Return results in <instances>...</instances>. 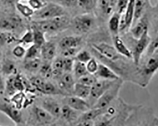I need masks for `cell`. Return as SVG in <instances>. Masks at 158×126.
<instances>
[{"mask_svg": "<svg viewBox=\"0 0 158 126\" xmlns=\"http://www.w3.org/2000/svg\"><path fill=\"white\" fill-rule=\"evenodd\" d=\"M146 3L144 0H135L133 23L136 22L137 20L141 19L144 12Z\"/></svg>", "mask_w": 158, "mask_h": 126, "instance_id": "d4e9b609", "label": "cell"}, {"mask_svg": "<svg viewBox=\"0 0 158 126\" xmlns=\"http://www.w3.org/2000/svg\"><path fill=\"white\" fill-rule=\"evenodd\" d=\"M7 40V35L4 33L0 32V48L5 45Z\"/></svg>", "mask_w": 158, "mask_h": 126, "instance_id": "681fc988", "label": "cell"}, {"mask_svg": "<svg viewBox=\"0 0 158 126\" xmlns=\"http://www.w3.org/2000/svg\"><path fill=\"white\" fill-rule=\"evenodd\" d=\"M137 40L133 52H132V59L134 64L138 67L143 54L145 50H147L151 41V39L148 34V31L144 33L143 36Z\"/></svg>", "mask_w": 158, "mask_h": 126, "instance_id": "5b68a950", "label": "cell"}, {"mask_svg": "<svg viewBox=\"0 0 158 126\" xmlns=\"http://www.w3.org/2000/svg\"><path fill=\"white\" fill-rule=\"evenodd\" d=\"M76 126H94V123L93 121H81Z\"/></svg>", "mask_w": 158, "mask_h": 126, "instance_id": "f907efd6", "label": "cell"}, {"mask_svg": "<svg viewBox=\"0 0 158 126\" xmlns=\"http://www.w3.org/2000/svg\"><path fill=\"white\" fill-rule=\"evenodd\" d=\"M53 68V76L59 78L64 72L63 70V58H56L52 65Z\"/></svg>", "mask_w": 158, "mask_h": 126, "instance_id": "f546056e", "label": "cell"}, {"mask_svg": "<svg viewBox=\"0 0 158 126\" xmlns=\"http://www.w3.org/2000/svg\"><path fill=\"white\" fill-rule=\"evenodd\" d=\"M73 70L75 78H77V79L89 74L86 68V64L79 61H75Z\"/></svg>", "mask_w": 158, "mask_h": 126, "instance_id": "83f0119b", "label": "cell"}, {"mask_svg": "<svg viewBox=\"0 0 158 126\" xmlns=\"http://www.w3.org/2000/svg\"><path fill=\"white\" fill-rule=\"evenodd\" d=\"M65 10L63 6L56 3L51 2L45 4L41 8L35 10L33 17L39 20H45L65 15Z\"/></svg>", "mask_w": 158, "mask_h": 126, "instance_id": "3957f363", "label": "cell"}, {"mask_svg": "<svg viewBox=\"0 0 158 126\" xmlns=\"http://www.w3.org/2000/svg\"><path fill=\"white\" fill-rule=\"evenodd\" d=\"M81 41V37L66 36L61 40L59 42V46L62 49L69 48H77Z\"/></svg>", "mask_w": 158, "mask_h": 126, "instance_id": "ffe728a7", "label": "cell"}, {"mask_svg": "<svg viewBox=\"0 0 158 126\" xmlns=\"http://www.w3.org/2000/svg\"><path fill=\"white\" fill-rule=\"evenodd\" d=\"M40 71L42 78L46 80L50 79L53 76L52 66L49 63L42 65Z\"/></svg>", "mask_w": 158, "mask_h": 126, "instance_id": "d6a6232c", "label": "cell"}, {"mask_svg": "<svg viewBox=\"0 0 158 126\" xmlns=\"http://www.w3.org/2000/svg\"><path fill=\"white\" fill-rule=\"evenodd\" d=\"M76 112L67 105L64 104L61 108V117L67 121H72L77 117Z\"/></svg>", "mask_w": 158, "mask_h": 126, "instance_id": "484cf974", "label": "cell"}, {"mask_svg": "<svg viewBox=\"0 0 158 126\" xmlns=\"http://www.w3.org/2000/svg\"><path fill=\"white\" fill-rule=\"evenodd\" d=\"M16 7L21 15L25 17L29 18L33 16L34 13V10L30 6H27L23 3L17 2Z\"/></svg>", "mask_w": 158, "mask_h": 126, "instance_id": "4dcf8cb0", "label": "cell"}, {"mask_svg": "<svg viewBox=\"0 0 158 126\" xmlns=\"http://www.w3.org/2000/svg\"><path fill=\"white\" fill-rule=\"evenodd\" d=\"M1 1V0H0V1Z\"/></svg>", "mask_w": 158, "mask_h": 126, "instance_id": "6f0895ef", "label": "cell"}, {"mask_svg": "<svg viewBox=\"0 0 158 126\" xmlns=\"http://www.w3.org/2000/svg\"><path fill=\"white\" fill-rule=\"evenodd\" d=\"M69 19L65 15L53 19L40 20L33 22V27L43 32H51L58 31L69 23Z\"/></svg>", "mask_w": 158, "mask_h": 126, "instance_id": "7a4b0ae2", "label": "cell"}, {"mask_svg": "<svg viewBox=\"0 0 158 126\" xmlns=\"http://www.w3.org/2000/svg\"><path fill=\"white\" fill-rule=\"evenodd\" d=\"M41 54V48L33 44L27 49L26 52L25 58L27 60L38 58Z\"/></svg>", "mask_w": 158, "mask_h": 126, "instance_id": "1f68e13d", "label": "cell"}, {"mask_svg": "<svg viewBox=\"0 0 158 126\" xmlns=\"http://www.w3.org/2000/svg\"><path fill=\"white\" fill-rule=\"evenodd\" d=\"M28 3L33 10H38L44 6V4L41 0H29Z\"/></svg>", "mask_w": 158, "mask_h": 126, "instance_id": "c3c4849f", "label": "cell"}, {"mask_svg": "<svg viewBox=\"0 0 158 126\" xmlns=\"http://www.w3.org/2000/svg\"><path fill=\"white\" fill-rule=\"evenodd\" d=\"M65 104L67 105L76 111L82 112L83 113L91 109L89 104L82 99L74 95L68 96L64 99Z\"/></svg>", "mask_w": 158, "mask_h": 126, "instance_id": "ba28073f", "label": "cell"}, {"mask_svg": "<svg viewBox=\"0 0 158 126\" xmlns=\"http://www.w3.org/2000/svg\"><path fill=\"white\" fill-rule=\"evenodd\" d=\"M92 48L97 53L103 57L112 61H117L120 58L119 54L114 47L106 43L93 44Z\"/></svg>", "mask_w": 158, "mask_h": 126, "instance_id": "8992f818", "label": "cell"}, {"mask_svg": "<svg viewBox=\"0 0 158 126\" xmlns=\"http://www.w3.org/2000/svg\"><path fill=\"white\" fill-rule=\"evenodd\" d=\"M158 48V36H157L153 40L150 42L148 48H147V53H146V57L152 55L156 49Z\"/></svg>", "mask_w": 158, "mask_h": 126, "instance_id": "b9f144b4", "label": "cell"}, {"mask_svg": "<svg viewBox=\"0 0 158 126\" xmlns=\"http://www.w3.org/2000/svg\"><path fill=\"white\" fill-rule=\"evenodd\" d=\"M108 2H109V5H110V7H113V6H114V4L117 2V0H107Z\"/></svg>", "mask_w": 158, "mask_h": 126, "instance_id": "f5cc1de1", "label": "cell"}, {"mask_svg": "<svg viewBox=\"0 0 158 126\" xmlns=\"http://www.w3.org/2000/svg\"><path fill=\"white\" fill-rule=\"evenodd\" d=\"M21 19L16 15L10 16L0 20V29L7 31L17 29L21 24Z\"/></svg>", "mask_w": 158, "mask_h": 126, "instance_id": "8fae6325", "label": "cell"}, {"mask_svg": "<svg viewBox=\"0 0 158 126\" xmlns=\"http://www.w3.org/2000/svg\"><path fill=\"white\" fill-rule=\"evenodd\" d=\"M42 108L54 118L61 117V107L56 100L53 98H47L42 102Z\"/></svg>", "mask_w": 158, "mask_h": 126, "instance_id": "30bf717a", "label": "cell"}, {"mask_svg": "<svg viewBox=\"0 0 158 126\" xmlns=\"http://www.w3.org/2000/svg\"><path fill=\"white\" fill-rule=\"evenodd\" d=\"M56 51V45L51 42H46L41 48V55L47 61H51L54 59Z\"/></svg>", "mask_w": 158, "mask_h": 126, "instance_id": "ac0fdd59", "label": "cell"}, {"mask_svg": "<svg viewBox=\"0 0 158 126\" xmlns=\"http://www.w3.org/2000/svg\"><path fill=\"white\" fill-rule=\"evenodd\" d=\"M75 61L73 57H63V70L64 73H71L73 70Z\"/></svg>", "mask_w": 158, "mask_h": 126, "instance_id": "8d00e7d4", "label": "cell"}, {"mask_svg": "<svg viewBox=\"0 0 158 126\" xmlns=\"http://www.w3.org/2000/svg\"><path fill=\"white\" fill-rule=\"evenodd\" d=\"M128 2L129 0H117V12L121 15L124 14L127 7Z\"/></svg>", "mask_w": 158, "mask_h": 126, "instance_id": "7bdbcfd3", "label": "cell"}, {"mask_svg": "<svg viewBox=\"0 0 158 126\" xmlns=\"http://www.w3.org/2000/svg\"><path fill=\"white\" fill-rule=\"evenodd\" d=\"M5 88V85L4 82L2 80V78L0 76V90H2L4 89Z\"/></svg>", "mask_w": 158, "mask_h": 126, "instance_id": "816d5d0a", "label": "cell"}, {"mask_svg": "<svg viewBox=\"0 0 158 126\" xmlns=\"http://www.w3.org/2000/svg\"><path fill=\"white\" fill-rule=\"evenodd\" d=\"M100 80L97 81L91 87L90 95L97 100L107 91L117 80Z\"/></svg>", "mask_w": 158, "mask_h": 126, "instance_id": "52a82bcc", "label": "cell"}, {"mask_svg": "<svg viewBox=\"0 0 158 126\" xmlns=\"http://www.w3.org/2000/svg\"><path fill=\"white\" fill-rule=\"evenodd\" d=\"M156 126H158V118L157 117V120H156Z\"/></svg>", "mask_w": 158, "mask_h": 126, "instance_id": "db71d44e", "label": "cell"}, {"mask_svg": "<svg viewBox=\"0 0 158 126\" xmlns=\"http://www.w3.org/2000/svg\"><path fill=\"white\" fill-rule=\"evenodd\" d=\"M19 42L21 43H24V44L33 43V33L32 30H28L27 32H26L25 33L19 40Z\"/></svg>", "mask_w": 158, "mask_h": 126, "instance_id": "60d3db41", "label": "cell"}, {"mask_svg": "<svg viewBox=\"0 0 158 126\" xmlns=\"http://www.w3.org/2000/svg\"><path fill=\"white\" fill-rule=\"evenodd\" d=\"M109 108L107 107L104 109L91 108L90 110L83 113L80 118L81 121H93L95 119L98 118L100 116L104 115L109 112Z\"/></svg>", "mask_w": 158, "mask_h": 126, "instance_id": "2e32d148", "label": "cell"}, {"mask_svg": "<svg viewBox=\"0 0 158 126\" xmlns=\"http://www.w3.org/2000/svg\"><path fill=\"white\" fill-rule=\"evenodd\" d=\"M157 118L151 107L136 105L127 116L124 126H156Z\"/></svg>", "mask_w": 158, "mask_h": 126, "instance_id": "6da1fadb", "label": "cell"}, {"mask_svg": "<svg viewBox=\"0 0 158 126\" xmlns=\"http://www.w3.org/2000/svg\"><path fill=\"white\" fill-rule=\"evenodd\" d=\"M38 91L46 95H56L62 94V92L50 82L46 81L44 84L38 90Z\"/></svg>", "mask_w": 158, "mask_h": 126, "instance_id": "603a6c76", "label": "cell"}, {"mask_svg": "<svg viewBox=\"0 0 158 126\" xmlns=\"http://www.w3.org/2000/svg\"><path fill=\"white\" fill-rule=\"evenodd\" d=\"M0 111L5 113L16 123H20L21 121V112L12 105L7 103L0 104Z\"/></svg>", "mask_w": 158, "mask_h": 126, "instance_id": "5bb4252c", "label": "cell"}, {"mask_svg": "<svg viewBox=\"0 0 158 126\" xmlns=\"http://www.w3.org/2000/svg\"><path fill=\"white\" fill-rule=\"evenodd\" d=\"M146 2H148V3H150V0H144Z\"/></svg>", "mask_w": 158, "mask_h": 126, "instance_id": "9f6ffc18", "label": "cell"}, {"mask_svg": "<svg viewBox=\"0 0 158 126\" xmlns=\"http://www.w3.org/2000/svg\"><path fill=\"white\" fill-rule=\"evenodd\" d=\"M116 118V116L103 118L94 123V126H113Z\"/></svg>", "mask_w": 158, "mask_h": 126, "instance_id": "ab89813d", "label": "cell"}, {"mask_svg": "<svg viewBox=\"0 0 158 126\" xmlns=\"http://www.w3.org/2000/svg\"><path fill=\"white\" fill-rule=\"evenodd\" d=\"M42 63L40 59L38 58L27 60L25 64V68L30 72H35L40 70Z\"/></svg>", "mask_w": 158, "mask_h": 126, "instance_id": "f1b7e54d", "label": "cell"}, {"mask_svg": "<svg viewBox=\"0 0 158 126\" xmlns=\"http://www.w3.org/2000/svg\"><path fill=\"white\" fill-rule=\"evenodd\" d=\"M76 61L86 64L92 58L91 55L88 51L82 50L80 51L76 55Z\"/></svg>", "mask_w": 158, "mask_h": 126, "instance_id": "74e56055", "label": "cell"}, {"mask_svg": "<svg viewBox=\"0 0 158 126\" xmlns=\"http://www.w3.org/2000/svg\"><path fill=\"white\" fill-rule=\"evenodd\" d=\"M123 82L124 81L121 79L117 80L107 91L97 100L92 108L104 109L109 107V105L114 100L117 99Z\"/></svg>", "mask_w": 158, "mask_h": 126, "instance_id": "277c9868", "label": "cell"}, {"mask_svg": "<svg viewBox=\"0 0 158 126\" xmlns=\"http://www.w3.org/2000/svg\"><path fill=\"white\" fill-rule=\"evenodd\" d=\"M86 68L89 74H95L98 69V64L94 58L92 57L89 62L86 64Z\"/></svg>", "mask_w": 158, "mask_h": 126, "instance_id": "f35d334b", "label": "cell"}, {"mask_svg": "<svg viewBox=\"0 0 158 126\" xmlns=\"http://www.w3.org/2000/svg\"><path fill=\"white\" fill-rule=\"evenodd\" d=\"M97 80L96 76L94 74H88L87 75L82 76L80 78L78 79L77 82L88 86L91 87Z\"/></svg>", "mask_w": 158, "mask_h": 126, "instance_id": "836d02e7", "label": "cell"}, {"mask_svg": "<svg viewBox=\"0 0 158 126\" xmlns=\"http://www.w3.org/2000/svg\"><path fill=\"white\" fill-rule=\"evenodd\" d=\"M32 31L33 33V44L40 48H41L42 46L47 42L45 38V33L33 26Z\"/></svg>", "mask_w": 158, "mask_h": 126, "instance_id": "4316f807", "label": "cell"}, {"mask_svg": "<svg viewBox=\"0 0 158 126\" xmlns=\"http://www.w3.org/2000/svg\"><path fill=\"white\" fill-rule=\"evenodd\" d=\"M97 0H78V5L82 9L91 10L95 7Z\"/></svg>", "mask_w": 158, "mask_h": 126, "instance_id": "d590c367", "label": "cell"}, {"mask_svg": "<svg viewBox=\"0 0 158 126\" xmlns=\"http://www.w3.org/2000/svg\"><path fill=\"white\" fill-rule=\"evenodd\" d=\"M2 72L5 74H12L15 72V65L13 61L7 59L2 64Z\"/></svg>", "mask_w": 158, "mask_h": 126, "instance_id": "e575fe53", "label": "cell"}, {"mask_svg": "<svg viewBox=\"0 0 158 126\" xmlns=\"http://www.w3.org/2000/svg\"><path fill=\"white\" fill-rule=\"evenodd\" d=\"M99 5L102 11L106 15L111 14L112 11V8L110 7L107 0H99Z\"/></svg>", "mask_w": 158, "mask_h": 126, "instance_id": "ee69618b", "label": "cell"}, {"mask_svg": "<svg viewBox=\"0 0 158 126\" xmlns=\"http://www.w3.org/2000/svg\"><path fill=\"white\" fill-rule=\"evenodd\" d=\"M34 113L38 122L42 125H48L53 121L54 117L42 107H35Z\"/></svg>", "mask_w": 158, "mask_h": 126, "instance_id": "9a60e30c", "label": "cell"}, {"mask_svg": "<svg viewBox=\"0 0 158 126\" xmlns=\"http://www.w3.org/2000/svg\"><path fill=\"white\" fill-rule=\"evenodd\" d=\"M78 53L77 48H69L62 49L61 54L64 57H72Z\"/></svg>", "mask_w": 158, "mask_h": 126, "instance_id": "bcb514c9", "label": "cell"}, {"mask_svg": "<svg viewBox=\"0 0 158 126\" xmlns=\"http://www.w3.org/2000/svg\"><path fill=\"white\" fill-rule=\"evenodd\" d=\"M73 23L76 30L82 33L87 32L92 27L93 19L87 15H79L73 19Z\"/></svg>", "mask_w": 158, "mask_h": 126, "instance_id": "9c48e42d", "label": "cell"}, {"mask_svg": "<svg viewBox=\"0 0 158 126\" xmlns=\"http://www.w3.org/2000/svg\"><path fill=\"white\" fill-rule=\"evenodd\" d=\"M75 83L74 78L70 73H64L59 78V87L66 92L73 93Z\"/></svg>", "mask_w": 158, "mask_h": 126, "instance_id": "4fadbf2b", "label": "cell"}, {"mask_svg": "<svg viewBox=\"0 0 158 126\" xmlns=\"http://www.w3.org/2000/svg\"><path fill=\"white\" fill-rule=\"evenodd\" d=\"M148 31V24L145 18L141 19L140 21L132 27L131 34L134 39L137 40L141 38L143 35Z\"/></svg>", "mask_w": 158, "mask_h": 126, "instance_id": "e0dca14e", "label": "cell"}, {"mask_svg": "<svg viewBox=\"0 0 158 126\" xmlns=\"http://www.w3.org/2000/svg\"><path fill=\"white\" fill-rule=\"evenodd\" d=\"M153 53H156V54H158V48L157 49H156V51H155V52H154Z\"/></svg>", "mask_w": 158, "mask_h": 126, "instance_id": "11a10c76", "label": "cell"}, {"mask_svg": "<svg viewBox=\"0 0 158 126\" xmlns=\"http://www.w3.org/2000/svg\"><path fill=\"white\" fill-rule=\"evenodd\" d=\"M57 4L67 7H74L78 5V0H55Z\"/></svg>", "mask_w": 158, "mask_h": 126, "instance_id": "f6af8a7d", "label": "cell"}, {"mask_svg": "<svg viewBox=\"0 0 158 126\" xmlns=\"http://www.w3.org/2000/svg\"><path fill=\"white\" fill-rule=\"evenodd\" d=\"M95 75L103 80H116L121 79L111 68L102 63L98 64V69Z\"/></svg>", "mask_w": 158, "mask_h": 126, "instance_id": "7c38bea8", "label": "cell"}, {"mask_svg": "<svg viewBox=\"0 0 158 126\" xmlns=\"http://www.w3.org/2000/svg\"><path fill=\"white\" fill-rule=\"evenodd\" d=\"M135 2V0H129L127 7L125 13L123 14L127 28L130 27L133 23Z\"/></svg>", "mask_w": 158, "mask_h": 126, "instance_id": "7402d4cb", "label": "cell"}, {"mask_svg": "<svg viewBox=\"0 0 158 126\" xmlns=\"http://www.w3.org/2000/svg\"><path fill=\"white\" fill-rule=\"evenodd\" d=\"M114 47L118 53L122 56L129 59H132V52L126 46L123 41L118 36L114 40Z\"/></svg>", "mask_w": 158, "mask_h": 126, "instance_id": "d6986e66", "label": "cell"}, {"mask_svg": "<svg viewBox=\"0 0 158 126\" xmlns=\"http://www.w3.org/2000/svg\"><path fill=\"white\" fill-rule=\"evenodd\" d=\"M121 15L118 12H114L110 18L109 26L112 32L118 34L119 31Z\"/></svg>", "mask_w": 158, "mask_h": 126, "instance_id": "cb8c5ba5", "label": "cell"}, {"mask_svg": "<svg viewBox=\"0 0 158 126\" xmlns=\"http://www.w3.org/2000/svg\"><path fill=\"white\" fill-rule=\"evenodd\" d=\"M91 87L77 82L73 88V95L85 99L90 95Z\"/></svg>", "mask_w": 158, "mask_h": 126, "instance_id": "44dd1931", "label": "cell"}, {"mask_svg": "<svg viewBox=\"0 0 158 126\" xmlns=\"http://www.w3.org/2000/svg\"><path fill=\"white\" fill-rule=\"evenodd\" d=\"M26 50L23 47L20 45H18L13 48L12 53L16 57L21 58L25 56Z\"/></svg>", "mask_w": 158, "mask_h": 126, "instance_id": "7dc6e473", "label": "cell"}]
</instances>
